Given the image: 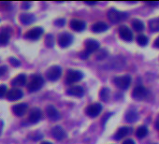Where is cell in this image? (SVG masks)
<instances>
[{
  "instance_id": "cell-13",
  "label": "cell",
  "mask_w": 159,
  "mask_h": 144,
  "mask_svg": "<svg viewBox=\"0 0 159 144\" xmlns=\"http://www.w3.org/2000/svg\"><path fill=\"white\" fill-rule=\"evenodd\" d=\"M70 27L77 32H82L85 29L86 24L84 21L78 20V19H73L70 21Z\"/></svg>"
},
{
  "instance_id": "cell-8",
  "label": "cell",
  "mask_w": 159,
  "mask_h": 144,
  "mask_svg": "<svg viewBox=\"0 0 159 144\" xmlns=\"http://www.w3.org/2000/svg\"><path fill=\"white\" fill-rule=\"evenodd\" d=\"M42 34H43V29L41 27H35L30 29L27 33H25V37L30 40H38Z\"/></svg>"
},
{
  "instance_id": "cell-6",
  "label": "cell",
  "mask_w": 159,
  "mask_h": 144,
  "mask_svg": "<svg viewBox=\"0 0 159 144\" xmlns=\"http://www.w3.org/2000/svg\"><path fill=\"white\" fill-rule=\"evenodd\" d=\"M101 110H102V106L99 103H94V104L89 105L86 108L85 111H86V114L89 117L95 118V117H97V116H98L100 114Z\"/></svg>"
},
{
  "instance_id": "cell-7",
  "label": "cell",
  "mask_w": 159,
  "mask_h": 144,
  "mask_svg": "<svg viewBox=\"0 0 159 144\" xmlns=\"http://www.w3.org/2000/svg\"><path fill=\"white\" fill-rule=\"evenodd\" d=\"M73 41V36L69 33H63L58 38V44L62 48L68 47Z\"/></svg>"
},
{
  "instance_id": "cell-34",
  "label": "cell",
  "mask_w": 159,
  "mask_h": 144,
  "mask_svg": "<svg viewBox=\"0 0 159 144\" xmlns=\"http://www.w3.org/2000/svg\"><path fill=\"white\" fill-rule=\"evenodd\" d=\"M106 56H107V52H105L104 50H102V51L99 52V54L97 55V58H98V60H103Z\"/></svg>"
},
{
  "instance_id": "cell-25",
  "label": "cell",
  "mask_w": 159,
  "mask_h": 144,
  "mask_svg": "<svg viewBox=\"0 0 159 144\" xmlns=\"http://www.w3.org/2000/svg\"><path fill=\"white\" fill-rule=\"evenodd\" d=\"M149 27H150L151 31H152V32L159 31V18H155V19L149 21Z\"/></svg>"
},
{
  "instance_id": "cell-14",
  "label": "cell",
  "mask_w": 159,
  "mask_h": 144,
  "mask_svg": "<svg viewBox=\"0 0 159 144\" xmlns=\"http://www.w3.org/2000/svg\"><path fill=\"white\" fill-rule=\"evenodd\" d=\"M27 109H28V105L26 103H20L12 107V111L16 116H23L25 114Z\"/></svg>"
},
{
  "instance_id": "cell-17",
  "label": "cell",
  "mask_w": 159,
  "mask_h": 144,
  "mask_svg": "<svg viewBox=\"0 0 159 144\" xmlns=\"http://www.w3.org/2000/svg\"><path fill=\"white\" fill-rule=\"evenodd\" d=\"M46 113L48 115V117L52 120V121H57L60 118V113L59 111L55 109V107H53L52 105H49L46 108Z\"/></svg>"
},
{
  "instance_id": "cell-41",
  "label": "cell",
  "mask_w": 159,
  "mask_h": 144,
  "mask_svg": "<svg viewBox=\"0 0 159 144\" xmlns=\"http://www.w3.org/2000/svg\"><path fill=\"white\" fill-rule=\"evenodd\" d=\"M87 5H90V6H94V5H96L97 4V2H85Z\"/></svg>"
},
{
  "instance_id": "cell-1",
  "label": "cell",
  "mask_w": 159,
  "mask_h": 144,
  "mask_svg": "<svg viewBox=\"0 0 159 144\" xmlns=\"http://www.w3.org/2000/svg\"><path fill=\"white\" fill-rule=\"evenodd\" d=\"M128 14L126 12L124 11H119L115 9H111L108 12V18L109 20L113 23V24H117L121 21H124L127 18Z\"/></svg>"
},
{
  "instance_id": "cell-21",
  "label": "cell",
  "mask_w": 159,
  "mask_h": 144,
  "mask_svg": "<svg viewBox=\"0 0 159 144\" xmlns=\"http://www.w3.org/2000/svg\"><path fill=\"white\" fill-rule=\"evenodd\" d=\"M26 83V76L25 74H20L11 81V85L13 86H24Z\"/></svg>"
},
{
  "instance_id": "cell-18",
  "label": "cell",
  "mask_w": 159,
  "mask_h": 144,
  "mask_svg": "<svg viewBox=\"0 0 159 144\" xmlns=\"http://www.w3.org/2000/svg\"><path fill=\"white\" fill-rule=\"evenodd\" d=\"M41 118V110L38 108H34L31 110L29 114V122L32 124H37Z\"/></svg>"
},
{
  "instance_id": "cell-35",
  "label": "cell",
  "mask_w": 159,
  "mask_h": 144,
  "mask_svg": "<svg viewBox=\"0 0 159 144\" xmlns=\"http://www.w3.org/2000/svg\"><path fill=\"white\" fill-rule=\"evenodd\" d=\"M89 55H90V53H89L88 52H86L85 50H84V51H83L81 53H80V57L83 58V59H86V58H88V57H89Z\"/></svg>"
},
{
  "instance_id": "cell-5",
  "label": "cell",
  "mask_w": 159,
  "mask_h": 144,
  "mask_svg": "<svg viewBox=\"0 0 159 144\" xmlns=\"http://www.w3.org/2000/svg\"><path fill=\"white\" fill-rule=\"evenodd\" d=\"M61 74H62V69L59 65H52L46 71V76L48 80L52 82L57 81L61 77Z\"/></svg>"
},
{
  "instance_id": "cell-11",
  "label": "cell",
  "mask_w": 159,
  "mask_h": 144,
  "mask_svg": "<svg viewBox=\"0 0 159 144\" xmlns=\"http://www.w3.org/2000/svg\"><path fill=\"white\" fill-rule=\"evenodd\" d=\"M24 96V93L22 90L18 89V88H13L11 89L8 93H7V98L11 101H15L18 100L20 98H22Z\"/></svg>"
},
{
  "instance_id": "cell-26",
  "label": "cell",
  "mask_w": 159,
  "mask_h": 144,
  "mask_svg": "<svg viewBox=\"0 0 159 144\" xmlns=\"http://www.w3.org/2000/svg\"><path fill=\"white\" fill-rule=\"evenodd\" d=\"M147 134H148V129L146 126H139L136 131V135L139 138H142V137H146Z\"/></svg>"
},
{
  "instance_id": "cell-36",
  "label": "cell",
  "mask_w": 159,
  "mask_h": 144,
  "mask_svg": "<svg viewBox=\"0 0 159 144\" xmlns=\"http://www.w3.org/2000/svg\"><path fill=\"white\" fill-rule=\"evenodd\" d=\"M30 6H31V3H30V2H24V3H23V5H22L23 9H25V10L29 9V8H30Z\"/></svg>"
},
{
  "instance_id": "cell-32",
  "label": "cell",
  "mask_w": 159,
  "mask_h": 144,
  "mask_svg": "<svg viewBox=\"0 0 159 144\" xmlns=\"http://www.w3.org/2000/svg\"><path fill=\"white\" fill-rule=\"evenodd\" d=\"M10 62H11V64L12 65H14V66H19V65H21L20 61H19L18 59L14 58V57H11V58H10Z\"/></svg>"
},
{
  "instance_id": "cell-16",
  "label": "cell",
  "mask_w": 159,
  "mask_h": 144,
  "mask_svg": "<svg viewBox=\"0 0 159 144\" xmlns=\"http://www.w3.org/2000/svg\"><path fill=\"white\" fill-rule=\"evenodd\" d=\"M99 48V42L95 39H87L85 41V51L88 52L90 54L96 52Z\"/></svg>"
},
{
  "instance_id": "cell-43",
  "label": "cell",
  "mask_w": 159,
  "mask_h": 144,
  "mask_svg": "<svg viewBox=\"0 0 159 144\" xmlns=\"http://www.w3.org/2000/svg\"><path fill=\"white\" fill-rule=\"evenodd\" d=\"M153 144H157V143H153Z\"/></svg>"
},
{
  "instance_id": "cell-28",
  "label": "cell",
  "mask_w": 159,
  "mask_h": 144,
  "mask_svg": "<svg viewBox=\"0 0 159 144\" xmlns=\"http://www.w3.org/2000/svg\"><path fill=\"white\" fill-rule=\"evenodd\" d=\"M110 97V89L109 88H102L100 91V98L103 101H108Z\"/></svg>"
},
{
  "instance_id": "cell-19",
  "label": "cell",
  "mask_w": 159,
  "mask_h": 144,
  "mask_svg": "<svg viewBox=\"0 0 159 144\" xmlns=\"http://www.w3.org/2000/svg\"><path fill=\"white\" fill-rule=\"evenodd\" d=\"M109 29V25L104 22H98L92 25V30L95 33H102Z\"/></svg>"
},
{
  "instance_id": "cell-3",
  "label": "cell",
  "mask_w": 159,
  "mask_h": 144,
  "mask_svg": "<svg viewBox=\"0 0 159 144\" xmlns=\"http://www.w3.org/2000/svg\"><path fill=\"white\" fill-rule=\"evenodd\" d=\"M43 83H44L43 78L39 75H35L32 77L31 81L29 82L27 88H28L29 92H36L42 87Z\"/></svg>"
},
{
  "instance_id": "cell-29",
  "label": "cell",
  "mask_w": 159,
  "mask_h": 144,
  "mask_svg": "<svg viewBox=\"0 0 159 144\" xmlns=\"http://www.w3.org/2000/svg\"><path fill=\"white\" fill-rule=\"evenodd\" d=\"M137 42L140 45V46H146L148 43V38L144 35H139L137 37Z\"/></svg>"
},
{
  "instance_id": "cell-30",
  "label": "cell",
  "mask_w": 159,
  "mask_h": 144,
  "mask_svg": "<svg viewBox=\"0 0 159 144\" xmlns=\"http://www.w3.org/2000/svg\"><path fill=\"white\" fill-rule=\"evenodd\" d=\"M45 43H46L47 47H49V48L53 47V45H54L53 36H52V35H51V34L47 35V36H46V38H45Z\"/></svg>"
},
{
  "instance_id": "cell-2",
  "label": "cell",
  "mask_w": 159,
  "mask_h": 144,
  "mask_svg": "<svg viewBox=\"0 0 159 144\" xmlns=\"http://www.w3.org/2000/svg\"><path fill=\"white\" fill-rule=\"evenodd\" d=\"M84 78L83 72L80 70H74V69H69L66 73V83L67 84H72L74 83H77L81 81Z\"/></svg>"
},
{
  "instance_id": "cell-9",
  "label": "cell",
  "mask_w": 159,
  "mask_h": 144,
  "mask_svg": "<svg viewBox=\"0 0 159 144\" xmlns=\"http://www.w3.org/2000/svg\"><path fill=\"white\" fill-rule=\"evenodd\" d=\"M147 94H148V92H147V90H146L145 87H143V86H138V87H136L133 90L132 97L136 100H143L147 97Z\"/></svg>"
},
{
  "instance_id": "cell-33",
  "label": "cell",
  "mask_w": 159,
  "mask_h": 144,
  "mask_svg": "<svg viewBox=\"0 0 159 144\" xmlns=\"http://www.w3.org/2000/svg\"><path fill=\"white\" fill-rule=\"evenodd\" d=\"M65 24H66V20L65 19H57L54 22V25H57V26H64Z\"/></svg>"
},
{
  "instance_id": "cell-22",
  "label": "cell",
  "mask_w": 159,
  "mask_h": 144,
  "mask_svg": "<svg viewBox=\"0 0 159 144\" xmlns=\"http://www.w3.org/2000/svg\"><path fill=\"white\" fill-rule=\"evenodd\" d=\"M35 19H36L35 16L33 14H29V13H24L20 16V21L25 25H31L35 21Z\"/></svg>"
},
{
  "instance_id": "cell-31",
  "label": "cell",
  "mask_w": 159,
  "mask_h": 144,
  "mask_svg": "<svg viewBox=\"0 0 159 144\" xmlns=\"http://www.w3.org/2000/svg\"><path fill=\"white\" fill-rule=\"evenodd\" d=\"M7 94V86L2 84L0 85V97H3Z\"/></svg>"
},
{
  "instance_id": "cell-39",
  "label": "cell",
  "mask_w": 159,
  "mask_h": 144,
  "mask_svg": "<svg viewBox=\"0 0 159 144\" xmlns=\"http://www.w3.org/2000/svg\"><path fill=\"white\" fill-rule=\"evenodd\" d=\"M154 46H155L156 48H159V37L154 40Z\"/></svg>"
},
{
  "instance_id": "cell-37",
  "label": "cell",
  "mask_w": 159,
  "mask_h": 144,
  "mask_svg": "<svg viewBox=\"0 0 159 144\" xmlns=\"http://www.w3.org/2000/svg\"><path fill=\"white\" fill-rule=\"evenodd\" d=\"M123 144H135V142H134V140H133V139L128 138V139H126L125 141H124V143H123Z\"/></svg>"
},
{
  "instance_id": "cell-12",
  "label": "cell",
  "mask_w": 159,
  "mask_h": 144,
  "mask_svg": "<svg viewBox=\"0 0 159 144\" xmlns=\"http://www.w3.org/2000/svg\"><path fill=\"white\" fill-rule=\"evenodd\" d=\"M52 137L57 139V140H62L64 139L66 137V131L64 130V128L60 125H56L52 128Z\"/></svg>"
},
{
  "instance_id": "cell-24",
  "label": "cell",
  "mask_w": 159,
  "mask_h": 144,
  "mask_svg": "<svg viewBox=\"0 0 159 144\" xmlns=\"http://www.w3.org/2000/svg\"><path fill=\"white\" fill-rule=\"evenodd\" d=\"M132 26H133V28H134L137 32H141V31L144 30V25H143V23H142L140 20H139V19H134V20L132 21Z\"/></svg>"
},
{
  "instance_id": "cell-4",
  "label": "cell",
  "mask_w": 159,
  "mask_h": 144,
  "mask_svg": "<svg viewBox=\"0 0 159 144\" xmlns=\"http://www.w3.org/2000/svg\"><path fill=\"white\" fill-rule=\"evenodd\" d=\"M113 83L115 85L122 90H125L130 86L131 83V77L129 75H125L121 77H115L113 79Z\"/></svg>"
},
{
  "instance_id": "cell-42",
  "label": "cell",
  "mask_w": 159,
  "mask_h": 144,
  "mask_svg": "<svg viewBox=\"0 0 159 144\" xmlns=\"http://www.w3.org/2000/svg\"><path fill=\"white\" fill-rule=\"evenodd\" d=\"M41 144H52V143H51V142H49V141H44V142H42Z\"/></svg>"
},
{
  "instance_id": "cell-15",
  "label": "cell",
  "mask_w": 159,
  "mask_h": 144,
  "mask_svg": "<svg viewBox=\"0 0 159 144\" xmlns=\"http://www.w3.org/2000/svg\"><path fill=\"white\" fill-rule=\"evenodd\" d=\"M66 94L69 95V96L81 97L84 96V88H83L82 86H80V85H75V86H72V87L68 88L67 91H66Z\"/></svg>"
},
{
  "instance_id": "cell-38",
  "label": "cell",
  "mask_w": 159,
  "mask_h": 144,
  "mask_svg": "<svg viewBox=\"0 0 159 144\" xmlns=\"http://www.w3.org/2000/svg\"><path fill=\"white\" fill-rule=\"evenodd\" d=\"M6 71V66H0V76H1Z\"/></svg>"
},
{
  "instance_id": "cell-20",
  "label": "cell",
  "mask_w": 159,
  "mask_h": 144,
  "mask_svg": "<svg viewBox=\"0 0 159 144\" xmlns=\"http://www.w3.org/2000/svg\"><path fill=\"white\" fill-rule=\"evenodd\" d=\"M131 132H132L131 127L123 126V127H120V128L117 130V132H116L114 137H115V139H121V138L125 137V136H127L128 134H130Z\"/></svg>"
},
{
  "instance_id": "cell-27",
  "label": "cell",
  "mask_w": 159,
  "mask_h": 144,
  "mask_svg": "<svg viewBox=\"0 0 159 144\" xmlns=\"http://www.w3.org/2000/svg\"><path fill=\"white\" fill-rule=\"evenodd\" d=\"M10 35L7 32H0V45H6L9 42Z\"/></svg>"
},
{
  "instance_id": "cell-23",
  "label": "cell",
  "mask_w": 159,
  "mask_h": 144,
  "mask_svg": "<svg viewBox=\"0 0 159 144\" xmlns=\"http://www.w3.org/2000/svg\"><path fill=\"white\" fill-rule=\"evenodd\" d=\"M125 121L126 122H128V123H134V122H136L139 119V114H138V112L136 110H128L125 113Z\"/></svg>"
},
{
  "instance_id": "cell-40",
  "label": "cell",
  "mask_w": 159,
  "mask_h": 144,
  "mask_svg": "<svg viewBox=\"0 0 159 144\" xmlns=\"http://www.w3.org/2000/svg\"><path fill=\"white\" fill-rule=\"evenodd\" d=\"M147 4L150 5V6H158L159 5V2H148Z\"/></svg>"
},
{
  "instance_id": "cell-10",
  "label": "cell",
  "mask_w": 159,
  "mask_h": 144,
  "mask_svg": "<svg viewBox=\"0 0 159 144\" xmlns=\"http://www.w3.org/2000/svg\"><path fill=\"white\" fill-rule=\"evenodd\" d=\"M119 35L122 39L125 41H131L133 39V33L132 31L125 25H122L119 28Z\"/></svg>"
}]
</instances>
